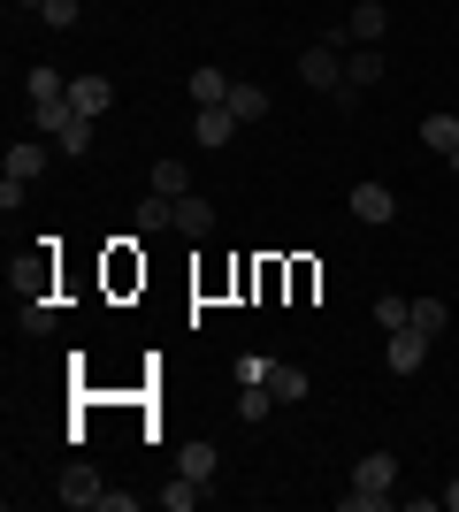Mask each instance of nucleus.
Wrapping results in <instances>:
<instances>
[{"instance_id":"1","label":"nucleus","mask_w":459,"mask_h":512,"mask_svg":"<svg viewBox=\"0 0 459 512\" xmlns=\"http://www.w3.org/2000/svg\"><path fill=\"white\" fill-rule=\"evenodd\" d=\"M299 85L306 92H345V46H337V39L306 46V54H299Z\"/></svg>"},{"instance_id":"2","label":"nucleus","mask_w":459,"mask_h":512,"mask_svg":"<svg viewBox=\"0 0 459 512\" xmlns=\"http://www.w3.org/2000/svg\"><path fill=\"white\" fill-rule=\"evenodd\" d=\"M429 352H437V337H421L414 321L383 337V360H391V375H421V367H429Z\"/></svg>"},{"instance_id":"3","label":"nucleus","mask_w":459,"mask_h":512,"mask_svg":"<svg viewBox=\"0 0 459 512\" xmlns=\"http://www.w3.org/2000/svg\"><path fill=\"white\" fill-rule=\"evenodd\" d=\"M54 497H62L69 512H92V505H100V474H92L85 459H69V467L54 474Z\"/></svg>"},{"instance_id":"4","label":"nucleus","mask_w":459,"mask_h":512,"mask_svg":"<svg viewBox=\"0 0 459 512\" xmlns=\"http://www.w3.org/2000/svg\"><path fill=\"white\" fill-rule=\"evenodd\" d=\"M46 161H54V146H46V138H16V146H8V161H0V176H16V184H39Z\"/></svg>"},{"instance_id":"5","label":"nucleus","mask_w":459,"mask_h":512,"mask_svg":"<svg viewBox=\"0 0 459 512\" xmlns=\"http://www.w3.org/2000/svg\"><path fill=\"white\" fill-rule=\"evenodd\" d=\"M383 31H391V8H383V0H352L345 39H352V46H383Z\"/></svg>"},{"instance_id":"6","label":"nucleus","mask_w":459,"mask_h":512,"mask_svg":"<svg viewBox=\"0 0 459 512\" xmlns=\"http://www.w3.org/2000/svg\"><path fill=\"white\" fill-rule=\"evenodd\" d=\"M69 100H77V115H108V107H115V77L85 69V77H69Z\"/></svg>"},{"instance_id":"7","label":"nucleus","mask_w":459,"mask_h":512,"mask_svg":"<svg viewBox=\"0 0 459 512\" xmlns=\"http://www.w3.org/2000/svg\"><path fill=\"white\" fill-rule=\"evenodd\" d=\"M352 222H398V192L391 184H352Z\"/></svg>"},{"instance_id":"8","label":"nucleus","mask_w":459,"mask_h":512,"mask_svg":"<svg viewBox=\"0 0 459 512\" xmlns=\"http://www.w3.org/2000/svg\"><path fill=\"white\" fill-rule=\"evenodd\" d=\"M192 130H199V146L215 153V146L238 138V115H230V107H192Z\"/></svg>"},{"instance_id":"9","label":"nucleus","mask_w":459,"mask_h":512,"mask_svg":"<svg viewBox=\"0 0 459 512\" xmlns=\"http://www.w3.org/2000/svg\"><path fill=\"white\" fill-rule=\"evenodd\" d=\"M352 482H360V490H383V497H391V490H398V459H391V451H360Z\"/></svg>"},{"instance_id":"10","label":"nucleus","mask_w":459,"mask_h":512,"mask_svg":"<svg viewBox=\"0 0 459 512\" xmlns=\"http://www.w3.org/2000/svg\"><path fill=\"white\" fill-rule=\"evenodd\" d=\"M146 192H161V199H184V192H192V169H184L176 153H161V161L146 169Z\"/></svg>"},{"instance_id":"11","label":"nucleus","mask_w":459,"mask_h":512,"mask_svg":"<svg viewBox=\"0 0 459 512\" xmlns=\"http://www.w3.org/2000/svg\"><path fill=\"white\" fill-rule=\"evenodd\" d=\"M215 467H222V451L207 436H192V444L176 451V474H192V482H215Z\"/></svg>"},{"instance_id":"12","label":"nucleus","mask_w":459,"mask_h":512,"mask_svg":"<svg viewBox=\"0 0 459 512\" xmlns=\"http://www.w3.org/2000/svg\"><path fill=\"white\" fill-rule=\"evenodd\" d=\"M69 123H77V100H69V92H62V100H39V107H31V130H39V138H62Z\"/></svg>"},{"instance_id":"13","label":"nucleus","mask_w":459,"mask_h":512,"mask_svg":"<svg viewBox=\"0 0 459 512\" xmlns=\"http://www.w3.org/2000/svg\"><path fill=\"white\" fill-rule=\"evenodd\" d=\"M345 85H360V92L383 85V46H352L345 54Z\"/></svg>"},{"instance_id":"14","label":"nucleus","mask_w":459,"mask_h":512,"mask_svg":"<svg viewBox=\"0 0 459 512\" xmlns=\"http://www.w3.org/2000/svg\"><path fill=\"white\" fill-rule=\"evenodd\" d=\"M230 85H238V77H222V69L199 62L192 69V107H222V100H230Z\"/></svg>"},{"instance_id":"15","label":"nucleus","mask_w":459,"mask_h":512,"mask_svg":"<svg viewBox=\"0 0 459 512\" xmlns=\"http://www.w3.org/2000/svg\"><path fill=\"white\" fill-rule=\"evenodd\" d=\"M176 230H184V237H207V230H215V207H207L199 192H184V199H176Z\"/></svg>"},{"instance_id":"16","label":"nucleus","mask_w":459,"mask_h":512,"mask_svg":"<svg viewBox=\"0 0 459 512\" xmlns=\"http://www.w3.org/2000/svg\"><path fill=\"white\" fill-rule=\"evenodd\" d=\"M138 230H146V237H161V230H176V199H161V192H146V199H138Z\"/></svg>"},{"instance_id":"17","label":"nucleus","mask_w":459,"mask_h":512,"mask_svg":"<svg viewBox=\"0 0 459 512\" xmlns=\"http://www.w3.org/2000/svg\"><path fill=\"white\" fill-rule=\"evenodd\" d=\"M421 146L452 161V153H459V115H429V123H421Z\"/></svg>"},{"instance_id":"18","label":"nucleus","mask_w":459,"mask_h":512,"mask_svg":"<svg viewBox=\"0 0 459 512\" xmlns=\"http://www.w3.org/2000/svg\"><path fill=\"white\" fill-rule=\"evenodd\" d=\"M268 390H276V406H299V398H306V367L276 360V367H268Z\"/></svg>"},{"instance_id":"19","label":"nucleus","mask_w":459,"mask_h":512,"mask_svg":"<svg viewBox=\"0 0 459 512\" xmlns=\"http://www.w3.org/2000/svg\"><path fill=\"white\" fill-rule=\"evenodd\" d=\"M23 85H31V107H39V100H62V92H69V77H62L54 62H31V77H23Z\"/></svg>"},{"instance_id":"20","label":"nucleus","mask_w":459,"mask_h":512,"mask_svg":"<svg viewBox=\"0 0 459 512\" xmlns=\"http://www.w3.org/2000/svg\"><path fill=\"white\" fill-rule=\"evenodd\" d=\"M222 107H230L238 123H261V115H268V92L261 85H230V100H222Z\"/></svg>"},{"instance_id":"21","label":"nucleus","mask_w":459,"mask_h":512,"mask_svg":"<svg viewBox=\"0 0 459 512\" xmlns=\"http://www.w3.org/2000/svg\"><path fill=\"white\" fill-rule=\"evenodd\" d=\"M268 406H276V390H268V383H245V390H238V421H245V428H261Z\"/></svg>"},{"instance_id":"22","label":"nucleus","mask_w":459,"mask_h":512,"mask_svg":"<svg viewBox=\"0 0 459 512\" xmlns=\"http://www.w3.org/2000/svg\"><path fill=\"white\" fill-rule=\"evenodd\" d=\"M406 321H414V299H398V291H383V299H375V329H383V337H391V329H406Z\"/></svg>"},{"instance_id":"23","label":"nucleus","mask_w":459,"mask_h":512,"mask_svg":"<svg viewBox=\"0 0 459 512\" xmlns=\"http://www.w3.org/2000/svg\"><path fill=\"white\" fill-rule=\"evenodd\" d=\"M414 329L421 337H444V329H452V306L444 299H414Z\"/></svg>"},{"instance_id":"24","label":"nucleus","mask_w":459,"mask_h":512,"mask_svg":"<svg viewBox=\"0 0 459 512\" xmlns=\"http://www.w3.org/2000/svg\"><path fill=\"white\" fill-rule=\"evenodd\" d=\"M54 153H69V161H85V153H92V115H77V123H69L62 138H54Z\"/></svg>"},{"instance_id":"25","label":"nucleus","mask_w":459,"mask_h":512,"mask_svg":"<svg viewBox=\"0 0 459 512\" xmlns=\"http://www.w3.org/2000/svg\"><path fill=\"white\" fill-rule=\"evenodd\" d=\"M199 497H207V482H192V474H176L169 490H161V505H169V512H192Z\"/></svg>"},{"instance_id":"26","label":"nucleus","mask_w":459,"mask_h":512,"mask_svg":"<svg viewBox=\"0 0 459 512\" xmlns=\"http://www.w3.org/2000/svg\"><path fill=\"white\" fill-rule=\"evenodd\" d=\"M16 321H23V329H31V337H46V329H54V299H39V291H31Z\"/></svg>"},{"instance_id":"27","label":"nucleus","mask_w":459,"mask_h":512,"mask_svg":"<svg viewBox=\"0 0 459 512\" xmlns=\"http://www.w3.org/2000/svg\"><path fill=\"white\" fill-rule=\"evenodd\" d=\"M337 512H391V497H383V490H360V482H352V490L337 497Z\"/></svg>"},{"instance_id":"28","label":"nucleus","mask_w":459,"mask_h":512,"mask_svg":"<svg viewBox=\"0 0 459 512\" xmlns=\"http://www.w3.org/2000/svg\"><path fill=\"white\" fill-rule=\"evenodd\" d=\"M39 16H46V31H77V0H46Z\"/></svg>"},{"instance_id":"29","label":"nucleus","mask_w":459,"mask_h":512,"mask_svg":"<svg viewBox=\"0 0 459 512\" xmlns=\"http://www.w3.org/2000/svg\"><path fill=\"white\" fill-rule=\"evenodd\" d=\"M268 367H276V360H261V352H238V383H268Z\"/></svg>"},{"instance_id":"30","label":"nucleus","mask_w":459,"mask_h":512,"mask_svg":"<svg viewBox=\"0 0 459 512\" xmlns=\"http://www.w3.org/2000/svg\"><path fill=\"white\" fill-rule=\"evenodd\" d=\"M444 505H452V512H459V474H452V482H444Z\"/></svg>"},{"instance_id":"31","label":"nucleus","mask_w":459,"mask_h":512,"mask_svg":"<svg viewBox=\"0 0 459 512\" xmlns=\"http://www.w3.org/2000/svg\"><path fill=\"white\" fill-rule=\"evenodd\" d=\"M16 8H46V0H16Z\"/></svg>"},{"instance_id":"32","label":"nucleus","mask_w":459,"mask_h":512,"mask_svg":"<svg viewBox=\"0 0 459 512\" xmlns=\"http://www.w3.org/2000/svg\"><path fill=\"white\" fill-rule=\"evenodd\" d=\"M452 169H459V153H452Z\"/></svg>"},{"instance_id":"33","label":"nucleus","mask_w":459,"mask_h":512,"mask_svg":"<svg viewBox=\"0 0 459 512\" xmlns=\"http://www.w3.org/2000/svg\"><path fill=\"white\" fill-rule=\"evenodd\" d=\"M452 31H459V16H452Z\"/></svg>"}]
</instances>
